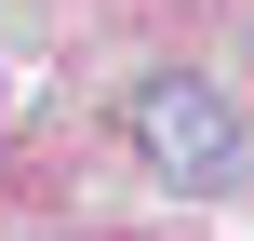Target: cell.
<instances>
[{
  "mask_svg": "<svg viewBox=\"0 0 254 241\" xmlns=\"http://www.w3.org/2000/svg\"><path fill=\"white\" fill-rule=\"evenodd\" d=\"M134 148H147V161H161L174 188H228V174L254 161L241 107H214L201 80H147V94H134Z\"/></svg>",
  "mask_w": 254,
  "mask_h": 241,
  "instance_id": "obj_1",
  "label": "cell"
}]
</instances>
